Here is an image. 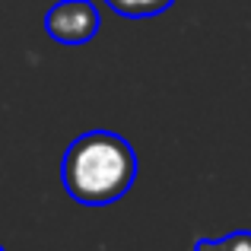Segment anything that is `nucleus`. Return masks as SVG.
<instances>
[{
  "label": "nucleus",
  "instance_id": "1",
  "mask_svg": "<svg viewBox=\"0 0 251 251\" xmlns=\"http://www.w3.org/2000/svg\"><path fill=\"white\" fill-rule=\"evenodd\" d=\"M137 178V153L127 137L111 130H86L61 159L64 191L76 203L105 207L121 201Z\"/></svg>",
  "mask_w": 251,
  "mask_h": 251
},
{
  "label": "nucleus",
  "instance_id": "2",
  "mask_svg": "<svg viewBox=\"0 0 251 251\" xmlns=\"http://www.w3.org/2000/svg\"><path fill=\"white\" fill-rule=\"evenodd\" d=\"M102 29L96 0H61L45 13V32L57 45H86Z\"/></svg>",
  "mask_w": 251,
  "mask_h": 251
},
{
  "label": "nucleus",
  "instance_id": "3",
  "mask_svg": "<svg viewBox=\"0 0 251 251\" xmlns=\"http://www.w3.org/2000/svg\"><path fill=\"white\" fill-rule=\"evenodd\" d=\"M105 3L127 19H147V16H156V13L169 10L175 0H105Z\"/></svg>",
  "mask_w": 251,
  "mask_h": 251
},
{
  "label": "nucleus",
  "instance_id": "4",
  "mask_svg": "<svg viewBox=\"0 0 251 251\" xmlns=\"http://www.w3.org/2000/svg\"><path fill=\"white\" fill-rule=\"evenodd\" d=\"M194 251H251V232H229L223 239H201Z\"/></svg>",
  "mask_w": 251,
  "mask_h": 251
},
{
  "label": "nucleus",
  "instance_id": "5",
  "mask_svg": "<svg viewBox=\"0 0 251 251\" xmlns=\"http://www.w3.org/2000/svg\"><path fill=\"white\" fill-rule=\"evenodd\" d=\"M0 251H3V245H0Z\"/></svg>",
  "mask_w": 251,
  "mask_h": 251
}]
</instances>
